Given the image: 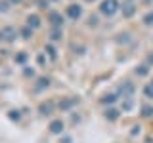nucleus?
Returning <instances> with one entry per match:
<instances>
[{
	"label": "nucleus",
	"mask_w": 153,
	"mask_h": 143,
	"mask_svg": "<svg viewBox=\"0 0 153 143\" xmlns=\"http://www.w3.org/2000/svg\"><path fill=\"white\" fill-rule=\"evenodd\" d=\"M143 92H146L147 97H153V86H146V90H143Z\"/></svg>",
	"instance_id": "nucleus-21"
},
{
	"label": "nucleus",
	"mask_w": 153,
	"mask_h": 143,
	"mask_svg": "<svg viewBox=\"0 0 153 143\" xmlns=\"http://www.w3.org/2000/svg\"><path fill=\"white\" fill-rule=\"evenodd\" d=\"M4 40V35H2V31H0V42H2Z\"/></svg>",
	"instance_id": "nucleus-25"
},
{
	"label": "nucleus",
	"mask_w": 153,
	"mask_h": 143,
	"mask_svg": "<svg viewBox=\"0 0 153 143\" xmlns=\"http://www.w3.org/2000/svg\"><path fill=\"white\" fill-rule=\"evenodd\" d=\"M86 2H94V0H86Z\"/></svg>",
	"instance_id": "nucleus-27"
},
{
	"label": "nucleus",
	"mask_w": 153,
	"mask_h": 143,
	"mask_svg": "<svg viewBox=\"0 0 153 143\" xmlns=\"http://www.w3.org/2000/svg\"><path fill=\"white\" fill-rule=\"evenodd\" d=\"M105 118H109V120H117V118H119V111H115V109H107V111H105Z\"/></svg>",
	"instance_id": "nucleus-10"
},
{
	"label": "nucleus",
	"mask_w": 153,
	"mask_h": 143,
	"mask_svg": "<svg viewBox=\"0 0 153 143\" xmlns=\"http://www.w3.org/2000/svg\"><path fill=\"white\" fill-rule=\"evenodd\" d=\"M119 8H121L119 6V0H102V4H100V12L107 17L115 15L119 12Z\"/></svg>",
	"instance_id": "nucleus-1"
},
{
	"label": "nucleus",
	"mask_w": 153,
	"mask_h": 143,
	"mask_svg": "<svg viewBox=\"0 0 153 143\" xmlns=\"http://www.w3.org/2000/svg\"><path fill=\"white\" fill-rule=\"evenodd\" d=\"M115 99H117V95H113V94H109V95H105V97L102 99V101H103V103H113V101H115Z\"/></svg>",
	"instance_id": "nucleus-17"
},
{
	"label": "nucleus",
	"mask_w": 153,
	"mask_h": 143,
	"mask_svg": "<svg viewBox=\"0 0 153 143\" xmlns=\"http://www.w3.org/2000/svg\"><path fill=\"white\" fill-rule=\"evenodd\" d=\"M149 61H151V63H153V55H149Z\"/></svg>",
	"instance_id": "nucleus-26"
},
{
	"label": "nucleus",
	"mask_w": 153,
	"mask_h": 143,
	"mask_svg": "<svg viewBox=\"0 0 153 143\" xmlns=\"http://www.w3.org/2000/svg\"><path fill=\"white\" fill-rule=\"evenodd\" d=\"M50 132L52 133H61V132H63V122H61V120H52Z\"/></svg>",
	"instance_id": "nucleus-8"
},
{
	"label": "nucleus",
	"mask_w": 153,
	"mask_h": 143,
	"mask_svg": "<svg viewBox=\"0 0 153 143\" xmlns=\"http://www.w3.org/2000/svg\"><path fill=\"white\" fill-rule=\"evenodd\" d=\"M147 73H149V69H147V65H142L140 69H136V74H140V76H146Z\"/></svg>",
	"instance_id": "nucleus-15"
},
{
	"label": "nucleus",
	"mask_w": 153,
	"mask_h": 143,
	"mask_svg": "<svg viewBox=\"0 0 153 143\" xmlns=\"http://www.w3.org/2000/svg\"><path fill=\"white\" fill-rule=\"evenodd\" d=\"M21 36H23V38H31V36H33V29H31V27H23V29H21Z\"/></svg>",
	"instance_id": "nucleus-11"
},
{
	"label": "nucleus",
	"mask_w": 153,
	"mask_h": 143,
	"mask_svg": "<svg viewBox=\"0 0 153 143\" xmlns=\"http://www.w3.org/2000/svg\"><path fill=\"white\" fill-rule=\"evenodd\" d=\"M25 59H27V54H17L16 55V61H17V63H23Z\"/></svg>",
	"instance_id": "nucleus-19"
},
{
	"label": "nucleus",
	"mask_w": 153,
	"mask_h": 143,
	"mask_svg": "<svg viewBox=\"0 0 153 143\" xmlns=\"http://www.w3.org/2000/svg\"><path fill=\"white\" fill-rule=\"evenodd\" d=\"M132 92H134V86L130 84V82H126V84H123L121 86V94H123V97H130V95H132Z\"/></svg>",
	"instance_id": "nucleus-7"
},
{
	"label": "nucleus",
	"mask_w": 153,
	"mask_h": 143,
	"mask_svg": "<svg viewBox=\"0 0 153 143\" xmlns=\"http://www.w3.org/2000/svg\"><path fill=\"white\" fill-rule=\"evenodd\" d=\"M46 52H48V54H50V57H52V59H56V50H54V48H52V46H46Z\"/></svg>",
	"instance_id": "nucleus-18"
},
{
	"label": "nucleus",
	"mask_w": 153,
	"mask_h": 143,
	"mask_svg": "<svg viewBox=\"0 0 153 143\" xmlns=\"http://www.w3.org/2000/svg\"><path fill=\"white\" fill-rule=\"evenodd\" d=\"M67 15L76 21V19L82 15V8H80L79 4H71V6H67Z\"/></svg>",
	"instance_id": "nucleus-2"
},
{
	"label": "nucleus",
	"mask_w": 153,
	"mask_h": 143,
	"mask_svg": "<svg viewBox=\"0 0 153 143\" xmlns=\"http://www.w3.org/2000/svg\"><path fill=\"white\" fill-rule=\"evenodd\" d=\"M8 4H10V2H6V0H2V2H0V12H2V13L8 12Z\"/></svg>",
	"instance_id": "nucleus-20"
},
{
	"label": "nucleus",
	"mask_w": 153,
	"mask_h": 143,
	"mask_svg": "<svg viewBox=\"0 0 153 143\" xmlns=\"http://www.w3.org/2000/svg\"><path fill=\"white\" fill-rule=\"evenodd\" d=\"M48 84H50V80L48 78H40L36 84V90H42V88H48Z\"/></svg>",
	"instance_id": "nucleus-12"
},
{
	"label": "nucleus",
	"mask_w": 153,
	"mask_h": 143,
	"mask_svg": "<svg viewBox=\"0 0 153 143\" xmlns=\"http://www.w3.org/2000/svg\"><path fill=\"white\" fill-rule=\"evenodd\" d=\"M27 27L38 29V27H40V17L35 15V13H33V15H29V17H27Z\"/></svg>",
	"instance_id": "nucleus-6"
},
{
	"label": "nucleus",
	"mask_w": 153,
	"mask_h": 143,
	"mask_svg": "<svg viewBox=\"0 0 153 143\" xmlns=\"http://www.w3.org/2000/svg\"><path fill=\"white\" fill-rule=\"evenodd\" d=\"M143 23H146V25H153V12H149V13L143 15Z\"/></svg>",
	"instance_id": "nucleus-14"
},
{
	"label": "nucleus",
	"mask_w": 153,
	"mask_h": 143,
	"mask_svg": "<svg viewBox=\"0 0 153 143\" xmlns=\"http://www.w3.org/2000/svg\"><path fill=\"white\" fill-rule=\"evenodd\" d=\"M61 29H54V31H52V40H61Z\"/></svg>",
	"instance_id": "nucleus-13"
},
{
	"label": "nucleus",
	"mask_w": 153,
	"mask_h": 143,
	"mask_svg": "<svg viewBox=\"0 0 153 143\" xmlns=\"http://www.w3.org/2000/svg\"><path fill=\"white\" fill-rule=\"evenodd\" d=\"M130 2H132V0H130Z\"/></svg>",
	"instance_id": "nucleus-29"
},
{
	"label": "nucleus",
	"mask_w": 153,
	"mask_h": 143,
	"mask_svg": "<svg viewBox=\"0 0 153 143\" xmlns=\"http://www.w3.org/2000/svg\"><path fill=\"white\" fill-rule=\"evenodd\" d=\"M52 2H57V0H52Z\"/></svg>",
	"instance_id": "nucleus-28"
},
{
	"label": "nucleus",
	"mask_w": 153,
	"mask_h": 143,
	"mask_svg": "<svg viewBox=\"0 0 153 143\" xmlns=\"http://www.w3.org/2000/svg\"><path fill=\"white\" fill-rule=\"evenodd\" d=\"M142 114H143V116H151V114H153V107H149V105H146V107H143L142 109Z\"/></svg>",
	"instance_id": "nucleus-16"
},
{
	"label": "nucleus",
	"mask_w": 153,
	"mask_h": 143,
	"mask_svg": "<svg viewBox=\"0 0 153 143\" xmlns=\"http://www.w3.org/2000/svg\"><path fill=\"white\" fill-rule=\"evenodd\" d=\"M52 109H54V103H52V101H48V103H42L38 111H40L42 114H52Z\"/></svg>",
	"instance_id": "nucleus-9"
},
{
	"label": "nucleus",
	"mask_w": 153,
	"mask_h": 143,
	"mask_svg": "<svg viewBox=\"0 0 153 143\" xmlns=\"http://www.w3.org/2000/svg\"><path fill=\"white\" fill-rule=\"evenodd\" d=\"M50 23L54 25L56 29H61V25H63V15H61L59 12H50Z\"/></svg>",
	"instance_id": "nucleus-3"
},
{
	"label": "nucleus",
	"mask_w": 153,
	"mask_h": 143,
	"mask_svg": "<svg viewBox=\"0 0 153 143\" xmlns=\"http://www.w3.org/2000/svg\"><path fill=\"white\" fill-rule=\"evenodd\" d=\"M134 12H136V6H134L132 2L123 4V15H124V17H130V15H134Z\"/></svg>",
	"instance_id": "nucleus-5"
},
{
	"label": "nucleus",
	"mask_w": 153,
	"mask_h": 143,
	"mask_svg": "<svg viewBox=\"0 0 153 143\" xmlns=\"http://www.w3.org/2000/svg\"><path fill=\"white\" fill-rule=\"evenodd\" d=\"M2 35H4V40H6V42H13V40H16V36H17V31L13 27H6L2 31Z\"/></svg>",
	"instance_id": "nucleus-4"
},
{
	"label": "nucleus",
	"mask_w": 153,
	"mask_h": 143,
	"mask_svg": "<svg viewBox=\"0 0 153 143\" xmlns=\"http://www.w3.org/2000/svg\"><path fill=\"white\" fill-rule=\"evenodd\" d=\"M10 118H16V120H17V118H19V113L17 111H12V113H10Z\"/></svg>",
	"instance_id": "nucleus-23"
},
{
	"label": "nucleus",
	"mask_w": 153,
	"mask_h": 143,
	"mask_svg": "<svg viewBox=\"0 0 153 143\" xmlns=\"http://www.w3.org/2000/svg\"><path fill=\"white\" fill-rule=\"evenodd\" d=\"M10 4H21V0H8Z\"/></svg>",
	"instance_id": "nucleus-24"
},
{
	"label": "nucleus",
	"mask_w": 153,
	"mask_h": 143,
	"mask_svg": "<svg viewBox=\"0 0 153 143\" xmlns=\"http://www.w3.org/2000/svg\"><path fill=\"white\" fill-rule=\"evenodd\" d=\"M38 2V8H48V2H50V0H36Z\"/></svg>",
	"instance_id": "nucleus-22"
}]
</instances>
